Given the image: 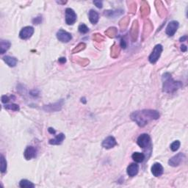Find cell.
Returning <instances> with one entry per match:
<instances>
[{
	"mask_svg": "<svg viewBox=\"0 0 188 188\" xmlns=\"http://www.w3.org/2000/svg\"><path fill=\"white\" fill-rule=\"evenodd\" d=\"M7 171V162L3 155H1V172L4 174Z\"/></svg>",
	"mask_w": 188,
	"mask_h": 188,
	"instance_id": "44dd1931",
	"label": "cell"
},
{
	"mask_svg": "<svg viewBox=\"0 0 188 188\" xmlns=\"http://www.w3.org/2000/svg\"><path fill=\"white\" fill-rule=\"evenodd\" d=\"M48 131H49L51 134H55V130H54V129H52V128H49Z\"/></svg>",
	"mask_w": 188,
	"mask_h": 188,
	"instance_id": "f546056e",
	"label": "cell"
},
{
	"mask_svg": "<svg viewBox=\"0 0 188 188\" xmlns=\"http://www.w3.org/2000/svg\"><path fill=\"white\" fill-rule=\"evenodd\" d=\"M65 135L63 133L59 134L58 135H57L54 139H51L49 141V144L51 145H59L63 143V141L65 140Z\"/></svg>",
	"mask_w": 188,
	"mask_h": 188,
	"instance_id": "9a60e30c",
	"label": "cell"
},
{
	"mask_svg": "<svg viewBox=\"0 0 188 188\" xmlns=\"http://www.w3.org/2000/svg\"><path fill=\"white\" fill-rule=\"evenodd\" d=\"M5 108H6V109H11V110H13V111H18V110H19V107H18V105H15V104L5 105Z\"/></svg>",
	"mask_w": 188,
	"mask_h": 188,
	"instance_id": "cb8c5ba5",
	"label": "cell"
},
{
	"mask_svg": "<svg viewBox=\"0 0 188 188\" xmlns=\"http://www.w3.org/2000/svg\"><path fill=\"white\" fill-rule=\"evenodd\" d=\"M34 33V28L30 26L24 27L19 33V37L23 40H27Z\"/></svg>",
	"mask_w": 188,
	"mask_h": 188,
	"instance_id": "ba28073f",
	"label": "cell"
},
{
	"mask_svg": "<svg viewBox=\"0 0 188 188\" xmlns=\"http://www.w3.org/2000/svg\"><path fill=\"white\" fill-rule=\"evenodd\" d=\"M131 118L137 125L141 126H146L150 121L157 120L159 118V112L152 109H144L142 111L134 112L131 115Z\"/></svg>",
	"mask_w": 188,
	"mask_h": 188,
	"instance_id": "6da1fadb",
	"label": "cell"
},
{
	"mask_svg": "<svg viewBox=\"0 0 188 188\" xmlns=\"http://www.w3.org/2000/svg\"><path fill=\"white\" fill-rule=\"evenodd\" d=\"M185 156L183 153H178L176 155H175L174 157H173L171 159H169L168 164L171 165V166L173 167H176L178 165H179L182 162H183L184 159H185Z\"/></svg>",
	"mask_w": 188,
	"mask_h": 188,
	"instance_id": "8992f818",
	"label": "cell"
},
{
	"mask_svg": "<svg viewBox=\"0 0 188 188\" xmlns=\"http://www.w3.org/2000/svg\"><path fill=\"white\" fill-rule=\"evenodd\" d=\"M41 21H42V18H40V17H38V18H35V19H33V23L35 24H36V25H38V24H40V22H41Z\"/></svg>",
	"mask_w": 188,
	"mask_h": 188,
	"instance_id": "4316f807",
	"label": "cell"
},
{
	"mask_svg": "<svg viewBox=\"0 0 188 188\" xmlns=\"http://www.w3.org/2000/svg\"><path fill=\"white\" fill-rule=\"evenodd\" d=\"M37 153V150L35 147L33 146H27L26 148L25 152H24V156H25V159L27 160L32 159L33 158L35 157Z\"/></svg>",
	"mask_w": 188,
	"mask_h": 188,
	"instance_id": "8fae6325",
	"label": "cell"
},
{
	"mask_svg": "<svg viewBox=\"0 0 188 188\" xmlns=\"http://www.w3.org/2000/svg\"><path fill=\"white\" fill-rule=\"evenodd\" d=\"M132 157L133 160L135 161L136 163H143V161H144L145 159V154L143 153H139V152H135V153H134L132 154Z\"/></svg>",
	"mask_w": 188,
	"mask_h": 188,
	"instance_id": "d6986e66",
	"label": "cell"
},
{
	"mask_svg": "<svg viewBox=\"0 0 188 188\" xmlns=\"http://www.w3.org/2000/svg\"><path fill=\"white\" fill-rule=\"evenodd\" d=\"M138 146L142 148L143 149L147 150L148 148L152 147V143H151V137L148 134H142L139 136L137 141Z\"/></svg>",
	"mask_w": 188,
	"mask_h": 188,
	"instance_id": "3957f363",
	"label": "cell"
},
{
	"mask_svg": "<svg viewBox=\"0 0 188 188\" xmlns=\"http://www.w3.org/2000/svg\"><path fill=\"white\" fill-rule=\"evenodd\" d=\"M63 105V101H60L57 103L53 104V105H46L44 106V109L47 112H55V111H58L61 109Z\"/></svg>",
	"mask_w": 188,
	"mask_h": 188,
	"instance_id": "4fadbf2b",
	"label": "cell"
},
{
	"mask_svg": "<svg viewBox=\"0 0 188 188\" xmlns=\"http://www.w3.org/2000/svg\"><path fill=\"white\" fill-rule=\"evenodd\" d=\"M77 14L71 8H67L66 10V22L67 25H73L77 21Z\"/></svg>",
	"mask_w": 188,
	"mask_h": 188,
	"instance_id": "5b68a950",
	"label": "cell"
},
{
	"mask_svg": "<svg viewBox=\"0 0 188 188\" xmlns=\"http://www.w3.org/2000/svg\"><path fill=\"white\" fill-rule=\"evenodd\" d=\"M3 60L10 67H15L17 64V59L10 56H5L3 57Z\"/></svg>",
	"mask_w": 188,
	"mask_h": 188,
	"instance_id": "e0dca14e",
	"label": "cell"
},
{
	"mask_svg": "<svg viewBox=\"0 0 188 188\" xmlns=\"http://www.w3.org/2000/svg\"><path fill=\"white\" fill-rule=\"evenodd\" d=\"M180 147V142L178 140L174 141V143H171V149L173 151V152H176Z\"/></svg>",
	"mask_w": 188,
	"mask_h": 188,
	"instance_id": "7402d4cb",
	"label": "cell"
},
{
	"mask_svg": "<svg viewBox=\"0 0 188 188\" xmlns=\"http://www.w3.org/2000/svg\"><path fill=\"white\" fill-rule=\"evenodd\" d=\"M117 145V142L115 140V137L113 136H109V137H106L102 142V146L106 149H110V148H113Z\"/></svg>",
	"mask_w": 188,
	"mask_h": 188,
	"instance_id": "30bf717a",
	"label": "cell"
},
{
	"mask_svg": "<svg viewBox=\"0 0 188 188\" xmlns=\"http://www.w3.org/2000/svg\"><path fill=\"white\" fill-rule=\"evenodd\" d=\"M187 35H185V36H184L183 38H180V41H181V42L185 41V40H187Z\"/></svg>",
	"mask_w": 188,
	"mask_h": 188,
	"instance_id": "4dcf8cb0",
	"label": "cell"
},
{
	"mask_svg": "<svg viewBox=\"0 0 188 188\" xmlns=\"http://www.w3.org/2000/svg\"><path fill=\"white\" fill-rule=\"evenodd\" d=\"M10 42L8 41V40H1V42H0V48H1L2 55H3L4 53L6 52L7 50L10 49Z\"/></svg>",
	"mask_w": 188,
	"mask_h": 188,
	"instance_id": "ac0fdd59",
	"label": "cell"
},
{
	"mask_svg": "<svg viewBox=\"0 0 188 188\" xmlns=\"http://www.w3.org/2000/svg\"><path fill=\"white\" fill-rule=\"evenodd\" d=\"M9 101H10V98H9L8 96H2V103L4 104L7 103V102H9Z\"/></svg>",
	"mask_w": 188,
	"mask_h": 188,
	"instance_id": "d4e9b609",
	"label": "cell"
},
{
	"mask_svg": "<svg viewBox=\"0 0 188 188\" xmlns=\"http://www.w3.org/2000/svg\"><path fill=\"white\" fill-rule=\"evenodd\" d=\"M59 62L61 63H64L66 62V58H65V57H62V58L59 59Z\"/></svg>",
	"mask_w": 188,
	"mask_h": 188,
	"instance_id": "83f0119b",
	"label": "cell"
},
{
	"mask_svg": "<svg viewBox=\"0 0 188 188\" xmlns=\"http://www.w3.org/2000/svg\"><path fill=\"white\" fill-rule=\"evenodd\" d=\"M162 79H163V90L165 93H168V94L174 93L182 86L181 82L174 81L169 73L164 74Z\"/></svg>",
	"mask_w": 188,
	"mask_h": 188,
	"instance_id": "7a4b0ae2",
	"label": "cell"
},
{
	"mask_svg": "<svg viewBox=\"0 0 188 188\" xmlns=\"http://www.w3.org/2000/svg\"><path fill=\"white\" fill-rule=\"evenodd\" d=\"M19 186L22 188H30L35 187V185L31 182L28 181L27 179H22L19 183Z\"/></svg>",
	"mask_w": 188,
	"mask_h": 188,
	"instance_id": "ffe728a7",
	"label": "cell"
},
{
	"mask_svg": "<svg viewBox=\"0 0 188 188\" xmlns=\"http://www.w3.org/2000/svg\"><path fill=\"white\" fill-rule=\"evenodd\" d=\"M79 33H82V34H85V33H88L89 29L86 25H84V24H82V25L79 26Z\"/></svg>",
	"mask_w": 188,
	"mask_h": 188,
	"instance_id": "603a6c76",
	"label": "cell"
},
{
	"mask_svg": "<svg viewBox=\"0 0 188 188\" xmlns=\"http://www.w3.org/2000/svg\"><path fill=\"white\" fill-rule=\"evenodd\" d=\"M139 171V165L136 163H132L131 165H129L127 167V174L129 175V176L131 177H133V176H136L138 173Z\"/></svg>",
	"mask_w": 188,
	"mask_h": 188,
	"instance_id": "5bb4252c",
	"label": "cell"
},
{
	"mask_svg": "<svg viewBox=\"0 0 188 188\" xmlns=\"http://www.w3.org/2000/svg\"><path fill=\"white\" fill-rule=\"evenodd\" d=\"M163 167L160 163H154L152 167V173L156 177H159L163 174Z\"/></svg>",
	"mask_w": 188,
	"mask_h": 188,
	"instance_id": "7c38bea8",
	"label": "cell"
},
{
	"mask_svg": "<svg viewBox=\"0 0 188 188\" xmlns=\"http://www.w3.org/2000/svg\"><path fill=\"white\" fill-rule=\"evenodd\" d=\"M57 38L59 41L63 43H68L71 40L72 36L68 32L63 30V29H59L57 33Z\"/></svg>",
	"mask_w": 188,
	"mask_h": 188,
	"instance_id": "52a82bcc",
	"label": "cell"
},
{
	"mask_svg": "<svg viewBox=\"0 0 188 188\" xmlns=\"http://www.w3.org/2000/svg\"><path fill=\"white\" fill-rule=\"evenodd\" d=\"M98 19H99V16L98 13L94 10H90L89 12V20L91 23L96 25L98 21Z\"/></svg>",
	"mask_w": 188,
	"mask_h": 188,
	"instance_id": "2e32d148",
	"label": "cell"
},
{
	"mask_svg": "<svg viewBox=\"0 0 188 188\" xmlns=\"http://www.w3.org/2000/svg\"><path fill=\"white\" fill-rule=\"evenodd\" d=\"M178 27V22L176 21H172L168 24L166 27V34L168 36H174Z\"/></svg>",
	"mask_w": 188,
	"mask_h": 188,
	"instance_id": "9c48e42d",
	"label": "cell"
},
{
	"mask_svg": "<svg viewBox=\"0 0 188 188\" xmlns=\"http://www.w3.org/2000/svg\"><path fill=\"white\" fill-rule=\"evenodd\" d=\"M187 46H185V45H182V46H181V50L182 52H186L187 51Z\"/></svg>",
	"mask_w": 188,
	"mask_h": 188,
	"instance_id": "f1b7e54d",
	"label": "cell"
},
{
	"mask_svg": "<svg viewBox=\"0 0 188 188\" xmlns=\"http://www.w3.org/2000/svg\"><path fill=\"white\" fill-rule=\"evenodd\" d=\"M163 49V46L160 45V44H158V45L155 46V47L153 49V52H152L149 57H148V59H149V62L151 63L154 64V63H157V61L159 59V57H160Z\"/></svg>",
	"mask_w": 188,
	"mask_h": 188,
	"instance_id": "277c9868",
	"label": "cell"
},
{
	"mask_svg": "<svg viewBox=\"0 0 188 188\" xmlns=\"http://www.w3.org/2000/svg\"><path fill=\"white\" fill-rule=\"evenodd\" d=\"M94 4L96 5V6L98 8H102V2L101 1H94Z\"/></svg>",
	"mask_w": 188,
	"mask_h": 188,
	"instance_id": "484cf974",
	"label": "cell"
}]
</instances>
